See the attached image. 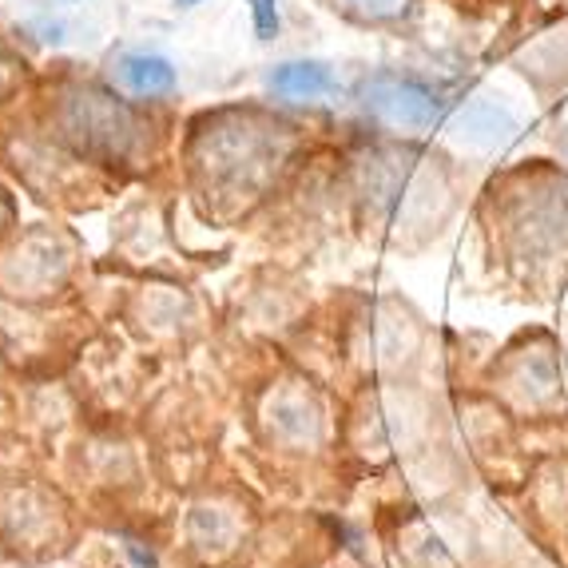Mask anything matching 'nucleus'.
Listing matches in <instances>:
<instances>
[{"label": "nucleus", "instance_id": "obj_1", "mask_svg": "<svg viewBox=\"0 0 568 568\" xmlns=\"http://www.w3.org/2000/svg\"><path fill=\"white\" fill-rule=\"evenodd\" d=\"M366 195L389 227H434L449 203V183L426 155L386 148L366 155Z\"/></svg>", "mask_w": 568, "mask_h": 568}, {"label": "nucleus", "instance_id": "obj_2", "mask_svg": "<svg viewBox=\"0 0 568 568\" xmlns=\"http://www.w3.org/2000/svg\"><path fill=\"white\" fill-rule=\"evenodd\" d=\"M505 227L525 258L568 251V180L552 171H529L505 187Z\"/></svg>", "mask_w": 568, "mask_h": 568}, {"label": "nucleus", "instance_id": "obj_3", "mask_svg": "<svg viewBox=\"0 0 568 568\" xmlns=\"http://www.w3.org/2000/svg\"><path fill=\"white\" fill-rule=\"evenodd\" d=\"M358 100L374 120H382L386 128H402V132H426L442 112V100L426 84L398 77V72H378L362 80Z\"/></svg>", "mask_w": 568, "mask_h": 568}, {"label": "nucleus", "instance_id": "obj_4", "mask_svg": "<svg viewBox=\"0 0 568 568\" xmlns=\"http://www.w3.org/2000/svg\"><path fill=\"white\" fill-rule=\"evenodd\" d=\"M505 389L525 409H552L560 402V369L549 351H525L505 366Z\"/></svg>", "mask_w": 568, "mask_h": 568}, {"label": "nucleus", "instance_id": "obj_5", "mask_svg": "<svg viewBox=\"0 0 568 568\" xmlns=\"http://www.w3.org/2000/svg\"><path fill=\"white\" fill-rule=\"evenodd\" d=\"M513 132H517V120L505 108L485 104V100L465 104L449 123V135L465 148H501V143L513 140Z\"/></svg>", "mask_w": 568, "mask_h": 568}, {"label": "nucleus", "instance_id": "obj_6", "mask_svg": "<svg viewBox=\"0 0 568 568\" xmlns=\"http://www.w3.org/2000/svg\"><path fill=\"white\" fill-rule=\"evenodd\" d=\"M334 72L318 60H291V64H278L271 72V92L294 100V104H311V100H323L334 92Z\"/></svg>", "mask_w": 568, "mask_h": 568}, {"label": "nucleus", "instance_id": "obj_7", "mask_svg": "<svg viewBox=\"0 0 568 568\" xmlns=\"http://www.w3.org/2000/svg\"><path fill=\"white\" fill-rule=\"evenodd\" d=\"M115 77H120V84L132 95L175 92V68H171V60L152 57V52H132V57H123L120 68H115Z\"/></svg>", "mask_w": 568, "mask_h": 568}, {"label": "nucleus", "instance_id": "obj_8", "mask_svg": "<svg viewBox=\"0 0 568 568\" xmlns=\"http://www.w3.org/2000/svg\"><path fill=\"white\" fill-rule=\"evenodd\" d=\"M346 9L358 20H369V24H386V20L406 17L409 0H346Z\"/></svg>", "mask_w": 568, "mask_h": 568}, {"label": "nucleus", "instance_id": "obj_9", "mask_svg": "<svg viewBox=\"0 0 568 568\" xmlns=\"http://www.w3.org/2000/svg\"><path fill=\"white\" fill-rule=\"evenodd\" d=\"M246 4H251V20H255V37L275 40L278 37V0H246Z\"/></svg>", "mask_w": 568, "mask_h": 568}, {"label": "nucleus", "instance_id": "obj_10", "mask_svg": "<svg viewBox=\"0 0 568 568\" xmlns=\"http://www.w3.org/2000/svg\"><path fill=\"white\" fill-rule=\"evenodd\" d=\"M123 549H128V557H132L135 568H160L152 552H143V545H135V540H123Z\"/></svg>", "mask_w": 568, "mask_h": 568}, {"label": "nucleus", "instance_id": "obj_11", "mask_svg": "<svg viewBox=\"0 0 568 568\" xmlns=\"http://www.w3.org/2000/svg\"><path fill=\"white\" fill-rule=\"evenodd\" d=\"M560 155H565V160H568V132L560 135Z\"/></svg>", "mask_w": 568, "mask_h": 568}, {"label": "nucleus", "instance_id": "obj_12", "mask_svg": "<svg viewBox=\"0 0 568 568\" xmlns=\"http://www.w3.org/2000/svg\"><path fill=\"white\" fill-rule=\"evenodd\" d=\"M180 4H200V0H180Z\"/></svg>", "mask_w": 568, "mask_h": 568}]
</instances>
